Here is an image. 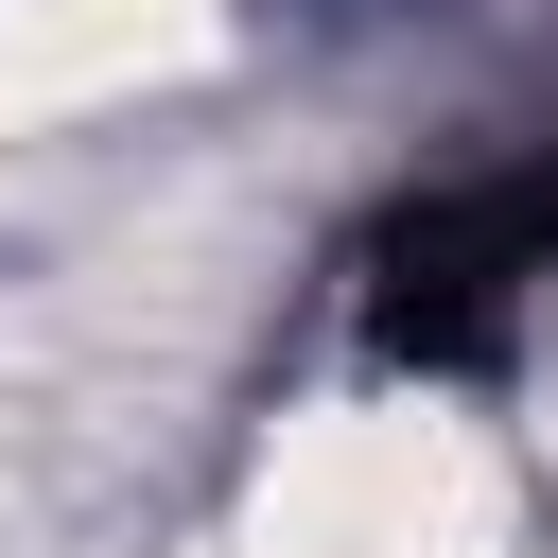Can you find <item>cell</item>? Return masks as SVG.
Here are the masks:
<instances>
[{"mask_svg":"<svg viewBox=\"0 0 558 558\" xmlns=\"http://www.w3.org/2000/svg\"><path fill=\"white\" fill-rule=\"evenodd\" d=\"M349 279H366V349H384V366H471V349H506V314L558 279V140L401 192Z\"/></svg>","mask_w":558,"mask_h":558,"instance_id":"6da1fadb","label":"cell"}]
</instances>
